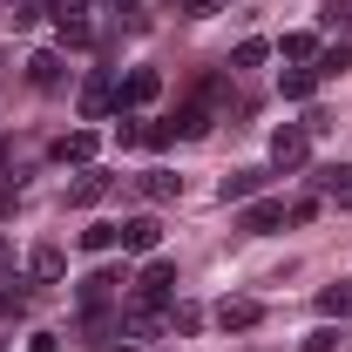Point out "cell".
Returning a JSON list of instances; mask_svg holds the SVG:
<instances>
[{"mask_svg":"<svg viewBox=\"0 0 352 352\" xmlns=\"http://www.w3.org/2000/svg\"><path fill=\"white\" fill-rule=\"evenodd\" d=\"M170 298H176V264L170 258H149V264H142V278H135V305L170 311Z\"/></svg>","mask_w":352,"mask_h":352,"instance_id":"1","label":"cell"},{"mask_svg":"<svg viewBox=\"0 0 352 352\" xmlns=\"http://www.w3.org/2000/svg\"><path fill=\"white\" fill-rule=\"evenodd\" d=\"M122 285H129L122 271H88V278H82V318H88V325H102V311H109V298H116Z\"/></svg>","mask_w":352,"mask_h":352,"instance_id":"2","label":"cell"},{"mask_svg":"<svg viewBox=\"0 0 352 352\" xmlns=\"http://www.w3.org/2000/svg\"><path fill=\"white\" fill-rule=\"evenodd\" d=\"M305 156H311V129L305 122H285V129L271 135V163H278V170H305Z\"/></svg>","mask_w":352,"mask_h":352,"instance_id":"3","label":"cell"},{"mask_svg":"<svg viewBox=\"0 0 352 352\" xmlns=\"http://www.w3.org/2000/svg\"><path fill=\"white\" fill-rule=\"evenodd\" d=\"M156 95H163V75H156V68H129L122 88H116V102H122V109H149Z\"/></svg>","mask_w":352,"mask_h":352,"instance_id":"4","label":"cell"},{"mask_svg":"<svg viewBox=\"0 0 352 352\" xmlns=\"http://www.w3.org/2000/svg\"><path fill=\"white\" fill-rule=\"evenodd\" d=\"M54 28H61V47H88V41H95V28H88L82 0H54Z\"/></svg>","mask_w":352,"mask_h":352,"instance_id":"5","label":"cell"},{"mask_svg":"<svg viewBox=\"0 0 352 352\" xmlns=\"http://www.w3.org/2000/svg\"><path fill=\"white\" fill-rule=\"evenodd\" d=\"M156 244H163V223L149 217V210H142V217H122V251H142V258H149Z\"/></svg>","mask_w":352,"mask_h":352,"instance_id":"6","label":"cell"},{"mask_svg":"<svg viewBox=\"0 0 352 352\" xmlns=\"http://www.w3.org/2000/svg\"><path fill=\"white\" fill-rule=\"evenodd\" d=\"M122 149H163L170 142V122H135V116H122Z\"/></svg>","mask_w":352,"mask_h":352,"instance_id":"7","label":"cell"},{"mask_svg":"<svg viewBox=\"0 0 352 352\" xmlns=\"http://www.w3.org/2000/svg\"><path fill=\"white\" fill-rule=\"evenodd\" d=\"M109 190H116V176H109V170H88L82 183H68V204H75V210H95Z\"/></svg>","mask_w":352,"mask_h":352,"instance_id":"8","label":"cell"},{"mask_svg":"<svg viewBox=\"0 0 352 352\" xmlns=\"http://www.w3.org/2000/svg\"><path fill=\"white\" fill-rule=\"evenodd\" d=\"M258 318H264L258 298H223V305H217V325H223V332H251Z\"/></svg>","mask_w":352,"mask_h":352,"instance_id":"9","label":"cell"},{"mask_svg":"<svg viewBox=\"0 0 352 352\" xmlns=\"http://www.w3.org/2000/svg\"><path fill=\"white\" fill-rule=\"evenodd\" d=\"M170 135H210V102L197 95V102H183L170 116Z\"/></svg>","mask_w":352,"mask_h":352,"instance_id":"10","label":"cell"},{"mask_svg":"<svg viewBox=\"0 0 352 352\" xmlns=\"http://www.w3.org/2000/svg\"><path fill=\"white\" fill-rule=\"evenodd\" d=\"M61 75H68V68H61V54H54V47H41V54L28 61V82L41 88V95H54V88H61Z\"/></svg>","mask_w":352,"mask_h":352,"instance_id":"11","label":"cell"},{"mask_svg":"<svg viewBox=\"0 0 352 352\" xmlns=\"http://www.w3.org/2000/svg\"><path fill=\"white\" fill-rule=\"evenodd\" d=\"M285 223V204H271V197H258L244 217H237V230H251V237H264V230H278Z\"/></svg>","mask_w":352,"mask_h":352,"instance_id":"12","label":"cell"},{"mask_svg":"<svg viewBox=\"0 0 352 352\" xmlns=\"http://www.w3.org/2000/svg\"><path fill=\"white\" fill-rule=\"evenodd\" d=\"M28 271H34L41 285H54V278L68 271V258H61V244H34V251H28Z\"/></svg>","mask_w":352,"mask_h":352,"instance_id":"13","label":"cell"},{"mask_svg":"<svg viewBox=\"0 0 352 352\" xmlns=\"http://www.w3.org/2000/svg\"><path fill=\"white\" fill-rule=\"evenodd\" d=\"M135 190H142L149 204H170V197H183V176H170V170H149V176H135Z\"/></svg>","mask_w":352,"mask_h":352,"instance_id":"14","label":"cell"},{"mask_svg":"<svg viewBox=\"0 0 352 352\" xmlns=\"http://www.w3.org/2000/svg\"><path fill=\"white\" fill-rule=\"evenodd\" d=\"M109 109H116V88H109V75H95V82L82 88V116H88V122H102Z\"/></svg>","mask_w":352,"mask_h":352,"instance_id":"15","label":"cell"},{"mask_svg":"<svg viewBox=\"0 0 352 352\" xmlns=\"http://www.w3.org/2000/svg\"><path fill=\"white\" fill-rule=\"evenodd\" d=\"M258 190H264V170H230L223 176V204H251Z\"/></svg>","mask_w":352,"mask_h":352,"instance_id":"16","label":"cell"},{"mask_svg":"<svg viewBox=\"0 0 352 352\" xmlns=\"http://www.w3.org/2000/svg\"><path fill=\"white\" fill-rule=\"evenodd\" d=\"M88 156H95V129H68L54 142V163H88Z\"/></svg>","mask_w":352,"mask_h":352,"instance_id":"17","label":"cell"},{"mask_svg":"<svg viewBox=\"0 0 352 352\" xmlns=\"http://www.w3.org/2000/svg\"><path fill=\"white\" fill-rule=\"evenodd\" d=\"M318 190H325V197L346 210V204H352V163H332V170H318Z\"/></svg>","mask_w":352,"mask_h":352,"instance_id":"18","label":"cell"},{"mask_svg":"<svg viewBox=\"0 0 352 352\" xmlns=\"http://www.w3.org/2000/svg\"><path fill=\"white\" fill-rule=\"evenodd\" d=\"M311 68H318V82H325V75H339V68H352V41L318 47V54H311Z\"/></svg>","mask_w":352,"mask_h":352,"instance_id":"19","label":"cell"},{"mask_svg":"<svg viewBox=\"0 0 352 352\" xmlns=\"http://www.w3.org/2000/svg\"><path fill=\"white\" fill-rule=\"evenodd\" d=\"M122 244V223H88L82 230V251H116Z\"/></svg>","mask_w":352,"mask_h":352,"instance_id":"20","label":"cell"},{"mask_svg":"<svg viewBox=\"0 0 352 352\" xmlns=\"http://www.w3.org/2000/svg\"><path fill=\"white\" fill-rule=\"evenodd\" d=\"M311 88H318V68H292L285 75V102H311Z\"/></svg>","mask_w":352,"mask_h":352,"instance_id":"21","label":"cell"},{"mask_svg":"<svg viewBox=\"0 0 352 352\" xmlns=\"http://www.w3.org/2000/svg\"><path fill=\"white\" fill-rule=\"evenodd\" d=\"M318 21H325V28H339V34L352 41V0H325V7H318Z\"/></svg>","mask_w":352,"mask_h":352,"instance_id":"22","label":"cell"},{"mask_svg":"<svg viewBox=\"0 0 352 352\" xmlns=\"http://www.w3.org/2000/svg\"><path fill=\"white\" fill-rule=\"evenodd\" d=\"M318 311H325V318H346V311H352V285H332V292H318Z\"/></svg>","mask_w":352,"mask_h":352,"instance_id":"23","label":"cell"},{"mask_svg":"<svg viewBox=\"0 0 352 352\" xmlns=\"http://www.w3.org/2000/svg\"><path fill=\"white\" fill-rule=\"evenodd\" d=\"M285 61H311V54H318V41H311V34H285Z\"/></svg>","mask_w":352,"mask_h":352,"instance_id":"24","label":"cell"},{"mask_svg":"<svg viewBox=\"0 0 352 352\" xmlns=\"http://www.w3.org/2000/svg\"><path fill=\"white\" fill-rule=\"evenodd\" d=\"M264 54H271V47H264V41H237V54H230V68H258Z\"/></svg>","mask_w":352,"mask_h":352,"instance_id":"25","label":"cell"},{"mask_svg":"<svg viewBox=\"0 0 352 352\" xmlns=\"http://www.w3.org/2000/svg\"><path fill=\"white\" fill-rule=\"evenodd\" d=\"M7 7H14V28H28V21H34L41 7H54V0H7Z\"/></svg>","mask_w":352,"mask_h":352,"instance_id":"26","label":"cell"},{"mask_svg":"<svg viewBox=\"0 0 352 352\" xmlns=\"http://www.w3.org/2000/svg\"><path fill=\"white\" fill-rule=\"evenodd\" d=\"M311 217H318V197H298V204L285 210V223H311Z\"/></svg>","mask_w":352,"mask_h":352,"instance_id":"27","label":"cell"},{"mask_svg":"<svg viewBox=\"0 0 352 352\" xmlns=\"http://www.w3.org/2000/svg\"><path fill=\"white\" fill-rule=\"evenodd\" d=\"M28 311V292H0V318H21Z\"/></svg>","mask_w":352,"mask_h":352,"instance_id":"28","label":"cell"},{"mask_svg":"<svg viewBox=\"0 0 352 352\" xmlns=\"http://www.w3.org/2000/svg\"><path fill=\"white\" fill-rule=\"evenodd\" d=\"M197 318H204L197 305H176V311H170V325H176V332H197Z\"/></svg>","mask_w":352,"mask_h":352,"instance_id":"29","label":"cell"},{"mask_svg":"<svg viewBox=\"0 0 352 352\" xmlns=\"http://www.w3.org/2000/svg\"><path fill=\"white\" fill-rule=\"evenodd\" d=\"M332 346H339V332H311V339H305L298 352H332Z\"/></svg>","mask_w":352,"mask_h":352,"instance_id":"30","label":"cell"},{"mask_svg":"<svg viewBox=\"0 0 352 352\" xmlns=\"http://www.w3.org/2000/svg\"><path fill=\"white\" fill-rule=\"evenodd\" d=\"M28 352H61V332H34V339H28Z\"/></svg>","mask_w":352,"mask_h":352,"instance_id":"31","label":"cell"},{"mask_svg":"<svg viewBox=\"0 0 352 352\" xmlns=\"http://www.w3.org/2000/svg\"><path fill=\"white\" fill-rule=\"evenodd\" d=\"M176 7H183V14H197V21H204V14H217L223 0H176Z\"/></svg>","mask_w":352,"mask_h":352,"instance_id":"32","label":"cell"},{"mask_svg":"<svg viewBox=\"0 0 352 352\" xmlns=\"http://www.w3.org/2000/svg\"><path fill=\"white\" fill-rule=\"evenodd\" d=\"M95 352H142V346H116V339H95Z\"/></svg>","mask_w":352,"mask_h":352,"instance_id":"33","label":"cell"},{"mask_svg":"<svg viewBox=\"0 0 352 352\" xmlns=\"http://www.w3.org/2000/svg\"><path fill=\"white\" fill-rule=\"evenodd\" d=\"M0 217H14V190L7 183H0Z\"/></svg>","mask_w":352,"mask_h":352,"instance_id":"34","label":"cell"},{"mask_svg":"<svg viewBox=\"0 0 352 352\" xmlns=\"http://www.w3.org/2000/svg\"><path fill=\"white\" fill-rule=\"evenodd\" d=\"M0 163H7V135H0Z\"/></svg>","mask_w":352,"mask_h":352,"instance_id":"35","label":"cell"},{"mask_svg":"<svg viewBox=\"0 0 352 352\" xmlns=\"http://www.w3.org/2000/svg\"><path fill=\"white\" fill-rule=\"evenodd\" d=\"M0 352H7V346H0Z\"/></svg>","mask_w":352,"mask_h":352,"instance_id":"36","label":"cell"}]
</instances>
